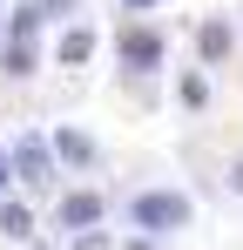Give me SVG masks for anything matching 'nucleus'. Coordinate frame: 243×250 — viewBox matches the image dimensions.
Returning a JSON list of instances; mask_svg holds the SVG:
<instances>
[{"mask_svg": "<svg viewBox=\"0 0 243 250\" xmlns=\"http://www.w3.org/2000/svg\"><path fill=\"white\" fill-rule=\"evenodd\" d=\"M88 54H95V34H88V27H68V34H61V61H68V68H81Z\"/></svg>", "mask_w": 243, "mask_h": 250, "instance_id": "6", "label": "nucleus"}, {"mask_svg": "<svg viewBox=\"0 0 243 250\" xmlns=\"http://www.w3.org/2000/svg\"><path fill=\"white\" fill-rule=\"evenodd\" d=\"M156 61H162V34L156 27H122V68L142 75V68H156Z\"/></svg>", "mask_w": 243, "mask_h": 250, "instance_id": "3", "label": "nucleus"}, {"mask_svg": "<svg viewBox=\"0 0 243 250\" xmlns=\"http://www.w3.org/2000/svg\"><path fill=\"white\" fill-rule=\"evenodd\" d=\"M196 41H202V61H223V54H230V27H223V21H209Z\"/></svg>", "mask_w": 243, "mask_h": 250, "instance_id": "7", "label": "nucleus"}, {"mask_svg": "<svg viewBox=\"0 0 243 250\" xmlns=\"http://www.w3.org/2000/svg\"><path fill=\"white\" fill-rule=\"evenodd\" d=\"M182 102H189V108H202V102H209V88H202V75H182Z\"/></svg>", "mask_w": 243, "mask_h": 250, "instance_id": "11", "label": "nucleus"}, {"mask_svg": "<svg viewBox=\"0 0 243 250\" xmlns=\"http://www.w3.org/2000/svg\"><path fill=\"white\" fill-rule=\"evenodd\" d=\"M14 169H20L34 189H47V183H54V156H47V142H40V135H20V142H14Z\"/></svg>", "mask_w": 243, "mask_h": 250, "instance_id": "2", "label": "nucleus"}, {"mask_svg": "<svg viewBox=\"0 0 243 250\" xmlns=\"http://www.w3.org/2000/svg\"><path fill=\"white\" fill-rule=\"evenodd\" d=\"M0 230H7L14 244H27V237H34V209L27 203H0Z\"/></svg>", "mask_w": 243, "mask_h": 250, "instance_id": "5", "label": "nucleus"}, {"mask_svg": "<svg viewBox=\"0 0 243 250\" xmlns=\"http://www.w3.org/2000/svg\"><path fill=\"white\" fill-rule=\"evenodd\" d=\"M54 149H61L68 163H88V156H95V142H88V135H75V128H61V135H54Z\"/></svg>", "mask_w": 243, "mask_h": 250, "instance_id": "8", "label": "nucleus"}, {"mask_svg": "<svg viewBox=\"0 0 243 250\" xmlns=\"http://www.w3.org/2000/svg\"><path fill=\"white\" fill-rule=\"evenodd\" d=\"M7 176H14V149H0V196H7Z\"/></svg>", "mask_w": 243, "mask_h": 250, "instance_id": "12", "label": "nucleus"}, {"mask_svg": "<svg viewBox=\"0 0 243 250\" xmlns=\"http://www.w3.org/2000/svg\"><path fill=\"white\" fill-rule=\"evenodd\" d=\"M7 68H14V75H34V47L14 41V47H7Z\"/></svg>", "mask_w": 243, "mask_h": 250, "instance_id": "9", "label": "nucleus"}, {"mask_svg": "<svg viewBox=\"0 0 243 250\" xmlns=\"http://www.w3.org/2000/svg\"><path fill=\"white\" fill-rule=\"evenodd\" d=\"M128 7H156V0H128Z\"/></svg>", "mask_w": 243, "mask_h": 250, "instance_id": "14", "label": "nucleus"}, {"mask_svg": "<svg viewBox=\"0 0 243 250\" xmlns=\"http://www.w3.org/2000/svg\"><path fill=\"white\" fill-rule=\"evenodd\" d=\"M189 216H196V209H189V196H176V189H149V196H135V203H128V223H135V230H189Z\"/></svg>", "mask_w": 243, "mask_h": 250, "instance_id": "1", "label": "nucleus"}, {"mask_svg": "<svg viewBox=\"0 0 243 250\" xmlns=\"http://www.w3.org/2000/svg\"><path fill=\"white\" fill-rule=\"evenodd\" d=\"M95 216H101V196H95V189H75V196H61V223H68V230H88Z\"/></svg>", "mask_w": 243, "mask_h": 250, "instance_id": "4", "label": "nucleus"}, {"mask_svg": "<svg viewBox=\"0 0 243 250\" xmlns=\"http://www.w3.org/2000/svg\"><path fill=\"white\" fill-rule=\"evenodd\" d=\"M34 27H40V7H14V41H27Z\"/></svg>", "mask_w": 243, "mask_h": 250, "instance_id": "10", "label": "nucleus"}, {"mask_svg": "<svg viewBox=\"0 0 243 250\" xmlns=\"http://www.w3.org/2000/svg\"><path fill=\"white\" fill-rule=\"evenodd\" d=\"M230 183H237V189H243V163H237V169H230Z\"/></svg>", "mask_w": 243, "mask_h": 250, "instance_id": "13", "label": "nucleus"}]
</instances>
